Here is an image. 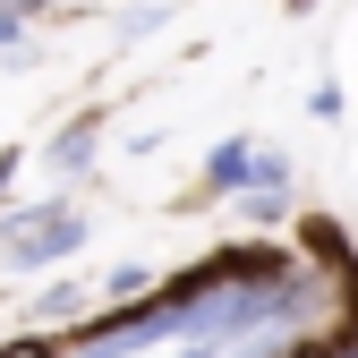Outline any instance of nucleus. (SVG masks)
Masks as SVG:
<instances>
[{
    "label": "nucleus",
    "mask_w": 358,
    "mask_h": 358,
    "mask_svg": "<svg viewBox=\"0 0 358 358\" xmlns=\"http://www.w3.org/2000/svg\"><path fill=\"white\" fill-rule=\"evenodd\" d=\"M85 248V213L77 205H26L0 222V264H17V273H34V264H60Z\"/></svg>",
    "instance_id": "nucleus-1"
},
{
    "label": "nucleus",
    "mask_w": 358,
    "mask_h": 358,
    "mask_svg": "<svg viewBox=\"0 0 358 358\" xmlns=\"http://www.w3.org/2000/svg\"><path fill=\"white\" fill-rule=\"evenodd\" d=\"M94 137H103V120L85 111V120H69L60 137H52V154H43V162H52L60 179H85V162H94Z\"/></svg>",
    "instance_id": "nucleus-2"
},
{
    "label": "nucleus",
    "mask_w": 358,
    "mask_h": 358,
    "mask_svg": "<svg viewBox=\"0 0 358 358\" xmlns=\"http://www.w3.org/2000/svg\"><path fill=\"white\" fill-rule=\"evenodd\" d=\"M248 162H256V145H248V137L213 145V162H205V188H213V196H239V188H248Z\"/></svg>",
    "instance_id": "nucleus-3"
},
{
    "label": "nucleus",
    "mask_w": 358,
    "mask_h": 358,
    "mask_svg": "<svg viewBox=\"0 0 358 358\" xmlns=\"http://www.w3.org/2000/svg\"><path fill=\"white\" fill-rule=\"evenodd\" d=\"M34 9H52V0H0V17H34Z\"/></svg>",
    "instance_id": "nucleus-4"
},
{
    "label": "nucleus",
    "mask_w": 358,
    "mask_h": 358,
    "mask_svg": "<svg viewBox=\"0 0 358 358\" xmlns=\"http://www.w3.org/2000/svg\"><path fill=\"white\" fill-rule=\"evenodd\" d=\"M17 34H26V17H0V52H17Z\"/></svg>",
    "instance_id": "nucleus-5"
},
{
    "label": "nucleus",
    "mask_w": 358,
    "mask_h": 358,
    "mask_svg": "<svg viewBox=\"0 0 358 358\" xmlns=\"http://www.w3.org/2000/svg\"><path fill=\"white\" fill-rule=\"evenodd\" d=\"M9 171H17V162H9V154H0V196H9Z\"/></svg>",
    "instance_id": "nucleus-6"
},
{
    "label": "nucleus",
    "mask_w": 358,
    "mask_h": 358,
    "mask_svg": "<svg viewBox=\"0 0 358 358\" xmlns=\"http://www.w3.org/2000/svg\"><path fill=\"white\" fill-rule=\"evenodd\" d=\"M290 9H316V0H290Z\"/></svg>",
    "instance_id": "nucleus-7"
}]
</instances>
